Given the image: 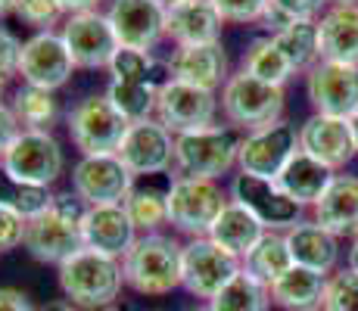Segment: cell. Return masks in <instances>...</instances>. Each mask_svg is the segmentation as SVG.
Instances as JSON below:
<instances>
[{"mask_svg":"<svg viewBox=\"0 0 358 311\" xmlns=\"http://www.w3.org/2000/svg\"><path fill=\"white\" fill-rule=\"evenodd\" d=\"M87 205L75 193H57L53 203L41 215L25 224V252L41 265H63L75 252L85 249L81 237V218Z\"/></svg>","mask_w":358,"mask_h":311,"instance_id":"obj_1","label":"cell"},{"mask_svg":"<svg viewBox=\"0 0 358 311\" xmlns=\"http://www.w3.org/2000/svg\"><path fill=\"white\" fill-rule=\"evenodd\" d=\"M181 261L184 243H178L171 233H141L122 259L125 287L137 296H169L181 287Z\"/></svg>","mask_w":358,"mask_h":311,"instance_id":"obj_2","label":"cell"},{"mask_svg":"<svg viewBox=\"0 0 358 311\" xmlns=\"http://www.w3.org/2000/svg\"><path fill=\"white\" fill-rule=\"evenodd\" d=\"M125 274H122V259H109L94 249H81L69 261L59 265V289L63 299L81 311H97L103 305L119 302Z\"/></svg>","mask_w":358,"mask_h":311,"instance_id":"obj_3","label":"cell"},{"mask_svg":"<svg viewBox=\"0 0 358 311\" xmlns=\"http://www.w3.org/2000/svg\"><path fill=\"white\" fill-rule=\"evenodd\" d=\"M240 140L243 137L231 124H212V128H199L190 131V134H178L175 137L178 175L209 178V181L231 175L240 159Z\"/></svg>","mask_w":358,"mask_h":311,"instance_id":"obj_4","label":"cell"},{"mask_svg":"<svg viewBox=\"0 0 358 311\" xmlns=\"http://www.w3.org/2000/svg\"><path fill=\"white\" fill-rule=\"evenodd\" d=\"M218 103H222V115L228 119L231 128H240L250 134V131L268 128V124L284 119L287 94L284 87L265 85V81L252 78L250 72L240 68L224 81Z\"/></svg>","mask_w":358,"mask_h":311,"instance_id":"obj_5","label":"cell"},{"mask_svg":"<svg viewBox=\"0 0 358 311\" xmlns=\"http://www.w3.org/2000/svg\"><path fill=\"white\" fill-rule=\"evenodd\" d=\"M231 203L218 181L178 175L169 187V224L187 240L209 237L215 218Z\"/></svg>","mask_w":358,"mask_h":311,"instance_id":"obj_6","label":"cell"},{"mask_svg":"<svg viewBox=\"0 0 358 311\" xmlns=\"http://www.w3.org/2000/svg\"><path fill=\"white\" fill-rule=\"evenodd\" d=\"M66 128L81 156H106L119 153L128 122L109 103L106 94H91L72 106V113L66 115Z\"/></svg>","mask_w":358,"mask_h":311,"instance_id":"obj_7","label":"cell"},{"mask_svg":"<svg viewBox=\"0 0 358 311\" xmlns=\"http://www.w3.org/2000/svg\"><path fill=\"white\" fill-rule=\"evenodd\" d=\"M243 271V259H237L224 246H218L209 237H196L184 243L181 261V287L194 299L212 302L228 283Z\"/></svg>","mask_w":358,"mask_h":311,"instance_id":"obj_8","label":"cell"},{"mask_svg":"<svg viewBox=\"0 0 358 311\" xmlns=\"http://www.w3.org/2000/svg\"><path fill=\"white\" fill-rule=\"evenodd\" d=\"M0 168L16 181L34 187H53L66 168V156L50 131H19L13 147L6 150Z\"/></svg>","mask_w":358,"mask_h":311,"instance_id":"obj_9","label":"cell"},{"mask_svg":"<svg viewBox=\"0 0 358 311\" xmlns=\"http://www.w3.org/2000/svg\"><path fill=\"white\" fill-rule=\"evenodd\" d=\"M296 153H299V124L280 119V122L268 124V128L243 134L237 168L243 171V175L278 181L284 165L290 162Z\"/></svg>","mask_w":358,"mask_h":311,"instance_id":"obj_10","label":"cell"},{"mask_svg":"<svg viewBox=\"0 0 358 311\" xmlns=\"http://www.w3.org/2000/svg\"><path fill=\"white\" fill-rule=\"evenodd\" d=\"M218 113H222V103H218L215 91H203V87L184 85V81H175V78H169L159 87L156 119H159L175 137L218 124L215 122Z\"/></svg>","mask_w":358,"mask_h":311,"instance_id":"obj_11","label":"cell"},{"mask_svg":"<svg viewBox=\"0 0 358 311\" xmlns=\"http://www.w3.org/2000/svg\"><path fill=\"white\" fill-rule=\"evenodd\" d=\"M228 196L237 205H243L246 212H252L265 231H290L293 224L302 221V205L290 199L280 190L278 181H268V178H252V175H234Z\"/></svg>","mask_w":358,"mask_h":311,"instance_id":"obj_12","label":"cell"},{"mask_svg":"<svg viewBox=\"0 0 358 311\" xmlns=\"http://www.w3.org/2000/svg\"><path fill=\"white\" fill-rule=\"evenodd\" d=\"M115 156L134 178L169 175V168L175 165V134L159 119L134 122L128 124Z\"/></svg>","mask_w":358,"mask_h":311,"instance_id":"obj_13","label":"cell"},{"mask_svg":"<svg viewBox=\"0 0 358 311\" xmlns=\"http://www.w3.org/2000/svg\"><path fill=\"white\" fill-rule=\"evenodd\" d=\"M306 96L318 115L352 119L358 113V66L318 59L306 72Z\"/></svg>","mask_w":358,"mask_h":311,"instance_id":"obj_14","label":"cell"},{"mask_svg":"<svg viewBox=\"0 0 358 311\" xmlns=\"http://www.w3.org/2000/svg\"><path fill=\"white\" fill-rule=\"evenodd\" d=\"M72 72H75V59L59 31H34L29 41H22L19 75H22L25 85L57 94L59 87L69 85Z\"/></svg>","mask_w":358,"mask_h":311,"instance_id":"obj_15","label":"cell"},{"mask_svg":"<svg viewBox=\"0 0 358 311\" xmlns=\"http://www.w3.org/2000/svg\"><path fill=\"white\" fill-rule=\"evenodd\" d=\"M131 187H134V175L122 165V159L115 153L81 156L72 165V193L85 205L125 203Z\"/></svg>","mask_w":358,"mask_h":311,"instance_id":"obj_16","label":"cell"},{"mask_svg":"<svg viewBox=\"0 0 358 311\" xmlns=\"http://www.w3.org/2000/svg\"><path fill=\"white\" fill-rule=\"evenodd\" d=\"M63 41L75 59V68H109L115 50H119V38H115L113 25H109L106 13H81V16H66L63 22Z\"/></svg>","mask_w":358,"mask_h":311,"instance_id":"obj_17","label":"cell"},{"mask_svg":"<svg viewBox=\"0 0 358 311\" xmlns=\"http://www.w3.org/2000/svg\"><path fill=\"white\" fill-rule=\"evenodd\" d=\"M119 47L147 50L165 38V6L162 0H113L106 10Z\"/></svg>","mask_w":358,"mask_h":311,"instance_id":"obj_18","label":"cell"},{"mask_svg":"<svg viewBox=\"0 0 358 311\" xmlns=\"http://www.w3.org/2000/svg\"><path fill=\"white\" fill-rule=\"evenodd\" d=\"M81 237H85V249H94V252L109 255V259H125L141 233H137L125 205L109 203L87 205L85 218H81Z\"/></svg>","mask_w":358,"mask_h":311,"instance_id":"obj_19","label":"cell"},{"mask_svg":"<svg viewBox=\"0 0 358 311\" xmlns=\"http://www.w3.org/2000/svg\"><path fill=\"white\" fill-rule=\"evenodd\" d=\"M299 150L315 156L334 171L346 168L358 156L349 119H334V115H318V113H312L299 124Z\"/></svg>","mask_w":358,"mask_h":311,"instance_id":"obj_20","label":"cell"},{"mask_svg":"<svg viewBox=\"0 0 358 311\" xmlns=\"http://www.w3.org/2000/svg\"><path fill=\"white\" fill-rule=\"evenodd\" d=\"M165 66H169V78L203 87V91H215V94L231 78L228 53H224L222 41L218 44H199V47H175Z\"/></svg>","mask_w":358,"mask_h":311,"instance_id":"obj_21","label":"cell"},{"mask_svg":"<svg viewBox=\"0 0 358 311\" xmlns=\"http://www.w3.org/2000/svg\"><path fill=\"white\" fill-rule=\"evenodd\" d=\"M224 19L212 6V0H184L165 10V38L175 47H199L222 41Z\"/></svg>","mask_w":358,"mask_h":311,"instance_id":"obj_22","label":"cell"},{"mask_svg":"<svg viewBox=\"0 0 358 311\" xmlns=\"http://www.w3.org/2000/svg\"><path fill=\"white\" fill-rule=\"evenodd\" d=\"M318 53L327 62L358 66V3L327 6L318 19Z\"/></svg>","mask_w":358,"mask_h":311,"instance_id":"obj_23","label":"cell"},{"mask_svg":"<svg viewBox=\"0 0 358 311\" xmlns=\"http://www.w3.org/2000/svg\"><path fill=\"white\" fill-rule=\"evenodd\" d=\"M312 221H318L334 237L358 233V175H336L324 196L312 205Z\"/></svg>","mask_w":358,"mask_h":311,"instance_id":"obj_24","label":"cell"},{"mask_svg":"<svg viewBox=\"0 0 358 311\" xmlns=\"http://www.w3.org/2000/svg\"><path fill=\"white\" fill-rule=\"evenodd\" d=\"M287 246H290L293 265L308 268L318 274H334L340 261V237L318 224V221H299L287 231Z\"/></svg>","mask_w":358,"mask_h":311,"instance_id":"obj_25","label":"cell"},{"mask_svg":"<svg viewBox=\"0 0 358 311\" xmlns=\"http://www.w3.org/2000/svg\"><path fill=\"white\" fill-rule=\"evenodd\" d=\"M171 175H153V178H134V187L125 196V209L134 221L137 233H159L169 224V187Z\"/></svg>","mask_w":358,"mask_h":311,"instance_id":"obj_26","label":"cell"},{"mask_svg":"<svg viewBox=\"0 0 358 311\" xmlns=\"http://www.w3.org/2000/svg\"><path fill=\"white\" fill-rule=\"evenodd\" d=\"M334 178H336L334 168H327L324 162H318L315 156H308L299 150V153L284 165V171L278 175V184L287 196L296 199V203L306 209V205H315L321 196H324V190L330 187Z\"/></svg>","mask_w":358,"mask_h":311,"instance_id":"obj_27","label":"cell"},{"mask_svg":"<svg viewBox=\"0 0 358 311\" xmlns=\"http://www.w3.org/2000/svg\"><path fill=\"white\" fill-rule=\"evenodd\" d=\"M327 274L293 265L284 277L271 283V302L284 311H318L324 302Z\"/></svg>","mask_w":358,"mask_h":311,"instance_id":"obj_28","label":"cell"},{"mask_svg":"<svg viewBox=\"0 0 358 311\" xmlns=\"http://www.w3.org/2000/svg\"><path fill=\"white\" fill-rule=\"evenodd\" d=\"M262 233H265L262 221L231 199V203L222 209V215L215 218V224H212L209 240H215L218 246H224L228 252L237 255V259H243V255L262 240Z\"/></svg>","mask_w":358,"mask_h":311,"instance_id":"obj_29","label":"cell"},{"mask_svg":"<svg viewBox=\"0 0 358 311\" xmlns=\"http://www.w3.org/2000/svg\"><path fill=\"white\" fill-rule=\"evenodd\" d=\"M290 268H293V255L290 246H287V233L280 231H265L259 243L243 255V271L259 277L262 283H268V287L278 277H284Z\"/></svg>","mask_w":358,"mask_h":311,"instance_id":"obj_30","label":"cell"},{"mask_svg":"<svg viewBox=\"0 0 358 311\" xmlns=\"http://www.w3.org/2000/svg\"><path fill=\"white\" fill-rule=\"evenodd\" d=\"M240 68L250 72L252 78L265 81V85H274V87H284L287 81L296 75L293 66L287 62V57L278 50V44L271 41V34H268V38H256V41L246 44L243 59H240Z\"/></svg>","mask_w":358,"mask_h":311,"instance_id":"obj_31","label":"cell"},{"mask_svg":"<svg viewBox=\"0 0 358 311\" xmlns=\"http://www.w3.org/2000/svg\"><path fill=\"white\" fill-rule=\"evenodd\" d=\"M10 109L22 124V131H50L59 119V103L53 91H41L31 85H22L13 94Z\"/></svg>","mask_w":358,"mask_h":311,"instance_id":"obj_32","label":"cell"},{"mask_svg":"<svg viewBox=\"0 0 358 311\" xmlns=\"http://www.w3.org/2000/svg\"><path fill=\"white\" fill-rule=\"evenodd\" d=\"M278 50L287 57L293 72H308L321 59L318 53V22H290L271 34Z\"/></svg>","mask_w":358,"mask_h":311,"instance_id":"obj_33","label":"cell"},{"mask_svg":"<svg viewBox=\"0 0 358 311\" xmlns=\"http://www.w3.org/2000/svg\"><path fill=\"white\" fill-rule=\"evenodd\" d=\"M162 85H131V81H109L106 94L109 103L119 109V115L128 124L156 119V103H159Z\"/></svg>","mask_w":358,"mask_h":311,"instance_id":"obj_34","label":"cell"},{"mask_svg":"<svg viewBox=\"0 0 358 311\" xmlns=\"http://www.w3.org/2000/svg\"><path fill=\"white\" fill-rule=\"evenodd\" d=\"M209 305L212 311H268L274 302H271V287L268 283L240 271Z\"/></svg>","mask_w":358,"mask_h":311,"instance_id":"obj_35","label":"cell"},{"mask_svg":"<svg viewBox=\"0 0 358 311\" xmlns=\"http://www.w3.org/2000/svg\"><path fill=\"white\" fill-rule=\"evenodd\" d=\"M113 81H131V85H165L169 81V66H162L153 53L119 47L113 62H109Z\"/></svg>","mask_w":358,"mask_h":311,"instance_id":"obj_36","label":"cell"},{"mask_svg":"<svg viewBox=\"0 0 358 311\" xmlns=\"http://www.w3.org/2000/svg\"><path fill=\"white\" fill-rule=\"evenodd\" d=\"M53 196H57V193H50V187H34V184L16 181L13 175H6V171L0 168V205L13 209L25 221L41 215V212L53 203Z\"/></svg>","mask_w":358,"mask_h":311,"instance_id":"obj_37","label":"cell"},{"mask_svg":"<svg viewBox=\"0 0 358 311\" xmlns=\"http://www.w3.org/2000/svg\"><path fill=\"white\" fill-rule=\"evenodd\" d=\"M327 6V0H271L262 25L274 34L290 22H318Z\"/></svg>","mask_w":358,"mask_h":311,"instance_id":"obj_38","label":"cell"},{"mask_svg":"<svg viewBox=\"0 0 358 311\" xmlns=\"http://www.w3.org/2000/svg\"><path fill=\"white\" fill-rule=\"evenodd\" d=\"M324 311H358V271L352 268H340V271L327 274L324 287Z\"/></svg>","mask_w":358,"mask_h":311,"instance_id":"obj_39","label":"cell"},{"mask_svg":"<svg viewBox=\"0 0 358 311\" xmlns=\"http://www.w3.org/2000/svg\"><path fill=\"white\" fill-rule=\"evenodd\" d=\"M13 16L22 25H31L34 31H53V25H59L66 10L59 0H19Z\"/></svg>","mask_w":358,"mask_h":311,"instance_id":"obj_40","label":"cell"},{"mask_svg":"<svg viewBox=\"0 0 358 311\" xmlns=\"http://www.w3.org/2000/svg\"><path fill=\"white\" fill-rule=\"evenodd\" d=\"M212 6L218 10V16L224 22H262L271 6V0H212Z\"/></svg>","mask_w":358,"mask_h":311,"instance_id":"obj_41","label":"cell"},{"mask_svg":"<svg viewBox=\"0 0 358 311\" xmlns=\"http://www.w3.org/2000/svg\"><path fill=\"white\" fill-rule=\"evenodd\" d=\"M25 221L22 215H16L13 209L0 205V252H10V249L25 243Z\"/></svg>","mask_w":358,"mask_h":311,"instance_id":"obj_42","label":"cell"},{"mask_svg":"<svg viewBox=\"0 0 358 311\" xmlns=\"http://www.w3.org/2000/svg\"><path fill=\"white\" fill-rule=\"evenodd\" d=\"M19 59H22V41L10 29H0V81L19 75Z\"/></svg>","mask_w":358,"mask_h":311,"instance_id":"obj_43","label":"cell"},{"mask_svg":"<svg viewBox=\"0 0 358 311\" xmlns=\"http://www.w3.org/2000/svg\"><path fill=\"white\" fill-rule=\"evenodd\" d=\"M19 131H22V124L13 115V109L6 103H0V162H3L6 150L13 147V140L19 137Z\"/></svg>","mask_w":358,"mask_h":311,"instance_id":"obj_44","label":"cell"},{"mask_svg":"<svg viewBox=\"0 0 358 311\" xmlns=\"http://www.w3.org/2000/svg\"><path fill=\"white\" fill-rule=\"evenodd\" d=\"M0 311H41V308H34L31 296L22 293V289L0 287Z\"/></svg>","mask_w":358,"mask_h":311,"instance_id":"obj_45","label":"cell"},{"mask_svg":"<svg viewBox=\"0 0 358 311\" xmlns=\"http://www.w3.org/2000/svg\"><path fill=\"white\" fill-rule=\"evenodd\" d=\"M66 16H81V13H97L103 0H59Z\"/></svg>","mask_w":358,"mask_h":311,"instance_id":"obj_46","label":"cell"},{"mask_svg":"<svg viewBox=\"0 0 358 311\" xmlns=\"http://www.w3.org/2000/svg\"><path fill=\"white\" fill-rule=\"evenodd\" d=\"M41 311H81V308L72 305L69 299H53V302H47V305H41Z\"/></svg>","mask_w":358,"mask_h":311,"instance_id":"obj_47","label":"cell"},{"mask_svg":"<svg viewBox=\"0 0 358 311\" xmlns=\"http://www.w3.org/2000/svg\"><path fill=\"white\" fill-rule=\"evenodd\" d=\"M349 268L358 271V233L352 237V246H349Z\"/></svg>","mask_w":358,"mask_h":311,"instance_id":"obj_48","label":"cell"},{"mask_svg":"<svg viewBox=\"0 0 358 311\" xmlns=\"http://www.w3.org/2000/svg\"><path fill=\"white\" fill-rule=\"evenodd\" d=\"M16 3H19V0H0V16H10V13H16Z\"/></svg>","mask_w":358,"mask_h":311,"instance_id":"obj_49","label":"cell"},{"mask_svg":"<svg viewBox=\"0 0 358 311\" xmlns=\"http://www.w3.org/2000/svg\"><path fill=\"white\" fill-rule=\"evenodd\" d=\"M349 128H352V137H355V150H358V113L349 119Z\"/></svg>","mask_w":358,"mask_h":311,"instance_id":"obj_50","label":"cell"},{"mask_svg":"<svg viewBox=\"0 0 358 311\" xmlns=\"http://www.w3.org/2000/svg\"><path fill=\"white\" fill-rule=\"evenodd\" d=\"M97 311H131V308L122 305V302H113V305H103V308H97Z\"/></svg>","mask_w":358,"mask_h":311,"instance_id":"obj_51","label":"cell"},{"mask_svg":"<svg viewBox=\"0 0 358 311\" xmlns=\"http://www.w3.org/2000/svg\"><path fill=\"white\" fill-rule=\"evenodd\" d=\"M330 6H340V3H358V0H327Z\"/></svg>","mask_w":358,"mask_h":311,"instance_id":"obj_52","label":"cell"},{"mask_svg":"<svg viewBox=\"0 0 358 311\" xmlns=\"http://www.w3.org/2000/svg\"><path fill=\"white\" fill-rule=\"evenodd\" d=\"M178 3H184V0H162V6L169 10V6H178Z\"/></svg>","mask_w":358,"mask_h":311,"instance_id":"obj_53","label":"cell"},{"mask_svg":"<svg viewBox=\"0 0 358 311\" xmlns=\"http://www.w3.org/2000/svg\"><path fill=\"white\" fill-rule=\"evenodd\" d=\"M190 311H212L209 302H203V305H196V308H190Z\"/></svg>","mask_w":358,"mask_h":311,"instance_id":"obj_54","label":"cell"},{"mask_svg":"<svg viewBox=\"0 0 358 311\" xmlns=\"http://www.w3.org/2000/svg\"><path fill=\"white\" fill-rule=\"evenodd\" d=\"M3 94H6V81H0V103H3Z\"/></svg>","mask_w":358,"mask_h":311,"instance_id":"obj_55","label":"cell"},{"mask_svg":"<svg viewBox=\"0 0 358 311\" xmlns=\"http://www.w3.org/2000/svg\"><path fill=\"white\" fill-rule=\"evenodd\" d=\"M318 311H324V308H318Z\"/></svg>","mask_w":358,"mask_h":311,"instance_id":"obj_56","label":"cell"}]
</instances>
